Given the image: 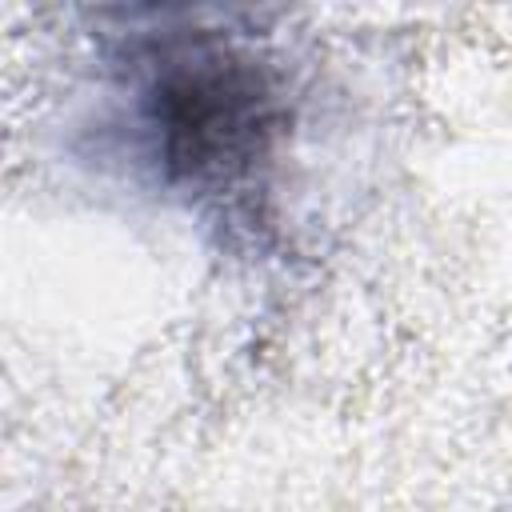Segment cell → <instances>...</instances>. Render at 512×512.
I'll return each instance as SVG.
<instances>
[{
  "label": "cell",
  "instance_id": "6da1fadb",
  "mask_svg": "<svg viewBox=\"0 0 512 512\" xmlns=\"http://www.w3.org/2000/svg\"><path fill=\"white\" fill-rule=\"evenodd\" d=\"M84 132L96 160L232 252H272L308 128V64L256 12L100 8Z\"/></svg>",
  "mask_w": 512,
  "mask_h": 512
}]
</instances>
